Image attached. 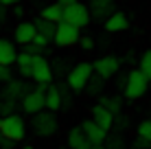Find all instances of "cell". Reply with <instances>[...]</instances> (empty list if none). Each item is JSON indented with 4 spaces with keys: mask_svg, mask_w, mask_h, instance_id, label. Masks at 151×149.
Wrapping results in <instances>:
<instances>
[{
    "mask_svg": "<svg viewBox=\"0 0 151 149\" xmlns=\"http://www.w3.org/2000/svg\"><path fill=\"white\" fill-rule=\"evenodd\" d=\"M90 77H92V64L90 61H81L68 73L66 81H68V88L72 92H81V90H86V83Z\"/></svg>",
    "mask_w": 151,
    "mask_h": 149,
    "instance_id": "cell-6",
    "label": "cell"
},
{
    "mask_svg": "<svg viewBox=\"0 0 151 149\" xmlns=\"http://www.w3.org/2000/svg\"><path fill=\"white\" fill-rule=\"evenodd\" d=\"M33 24H35V31H37L40 35H44L46 40H50V42H53V35H55V24H53V22H46V20L37 18Z\"/></svg>",
    "mask_w": 151,
    "mask_h": 149,
    "instance_id": "cell-22",
    "label": "cell"
},
{
    "mask_svg": "<svg viewBox=\"0 0 151 149\" xmlns=\"http://www.w3.org/2000/svg\"><path fill=\"white\" fill-rule=\"evenodd\" d=\"M81 37V29L72 27L70 22H57L55 24V35H53V42L59 46V48H68V46H75L77 40Z\"/></svg>",
    "mask_w": 151,
    "mask_h": 149,
    "instance_id": "cell-4",
    "label": "cell"
},
{
    "mask_svg": "<svg viewBox=\"0 0 151 149\" xmlns=\"http://www.w3.org/2000/svg\"><path fill=\"white\" fill-rule=\"evenodd\" d=\"M123 90H125V99L127 101H136V99H142L149 90V79L145 77L140 70H132L127 75V79H123Z\"/></svg>",
    "mask_w": 151,
    "mask_h": 149,
    "instance_id": "cell-1",
    "label": "cell"
},
{
    "mask_svg": "<svg viewBox=\"0 0 151 149\" xmlns=\"http://www.w3.org/2000/svg\"><path fill=\"white\" fill-rule=\"evenodd\" d=\"M31 61H33V55L27 53V50H22V53L15 55V61L13 64L18 66V73L24 77V79H31Z\"/></svg>",
    "mask_w": 151,
    "mask_h": 149,
    "instance_id": "cell-20",
    "label": "cell"
},
{
    "mask_svg": "<svg viewBox=\"0 0 151 149\" xmlns=\"http://www.w3.org/2000/svg\"><path fill=\"white\" fill-rule=\"evenodd\" d=\"M27 92V86H24V81H7L2 88V94H0V99H9V101H18L22 99V94Z\"/></svg>",
    "mask_w": 151,
    "mask_h": 149,
    "instance_id": "cell-16",
    "label": "cell"
},
{
    "mask_svg": "<svg viewBox=\"0 0 151 149\" xmlns=\"http://www.w3.org/2000/svg\"><path fill=\"white\" fill-rule=\"evenodd\" d=\"M132 149H151V147H132Z\"/></svg>",
    "mask_w": 151,
    "mask_h": 149,
    "instance_id": "cell-34",
    "label": "cell"
},
{
    "mask_svg": "<svg viewBox=\"0 0 151 149\" xmlns=\"http://www.w3.org/2000/svg\"><path fill=\"white\" fill-rule=\"evenodd\" d=\"M99 103L116 116L118 112H121V107H123V99H121V96H105V94H103V96H99Z\"/></svg>",
    "mask_w": 151,
    "mask_h": 149,
    "instance_id": "cell-21",
    "label": "cell"
},
{
    "mask_svg": "<svg viewBox=\"0 0 151 149\" xmlns=\"http://www.w3.org/2000/svg\"><path fill=\"white\" fill-rule=\"evenodd\" d=\"M22 13H24V9L20 7V4H13V15H18V18H20Z\"/></svg>",
    "mask_w": 151,
    "mask_h": 149,
    "instance_id": "cell-30",
    "label": "cell"
},
{
    "mask_svg": "<svg viewBox=\"0 0 151 149\" xmlns=\"http://www.w3.org/2000/svg\"><path fill=\"white\" fill-rule=\"evenodd\" d=\"M64 92H61L59 86H53V83H48V88H46L44 92V110H48V112H57V110H61L64 107Z\"/></svg>",
    "mask_w": 151,
    "mask_h": 149,
    "instance_id": "cell-10",
    "label": "cell"
},
{
    "mask_svg": "<svg viewBox=\"0 0 151 149\" xmlns=\"http://www.w3.org/2000/svg\"><path fill=\"white\" fill-rule=\"evenodd\" d=\"M4 20H7V7L0 4V24H4Z\"/></svg>",
    "mask_w": 151,
    "mask_h": 149,
    "instance_id": "cell-28",
    "label": "cell"
},
{
    "mask_svg": "<svg viewBox=\"0 0 151 149\" xmlns=\"http://www.w3.org/2000/svg\"><path fill=\"white\" fill-rule=\"evenodd\" d=\"M0 4H4V7H13V4H20V0H0Z\"/></svg>",
    "mask_w": 151,
    "mask_h": 149,
    "instance_id": "cell-29",
    "label": "cell"
},
{
    "mask_svg": "<svg viewBox=\"0 0 151 149\" xmlns=\"http://www.w3.org/2000/svg\"><path fill=\"white\" fill-rule=\"evenodd\" d=\"M90 121H94L101 130H105V132H110L112 127H114V114L110 110H105L101 103H96L94 107H92V119Z\"/></svg>",
    "mask_w": 151,
    "mask_h": 149,
    "instance_id": "cell-12",
    "label": "cell"
},
{
    "mask_svg": "<svg viewBox=\"0 0 151 149\" xmlns=\"http://www.w3.org/2000/svg\"><path fill=\"white\" fill-rule=\"evenodd\" d=\"M103 83H105V79H101L99 75L92 73V77L88 79V83H86V88L90 90L92 94H99V92H101V88H103Z\"/></svg>",
    "mask_w": 151,
    "mask_h": 149,
    "instance_id": "cell-25",
    "label": "cell"
},
{
    "mask_svg": "<svg viewBox=\"0 0 151 149\" xmlns=\"http://www.w3.org/2000/svg\"><path fill=\"white\" fill-rule=\"evenodd\" d=\"M20 149H33V147H29V145H27V147H20Z\"/></svg>",
    "mask_w": 151,
    "mask_h": 149,
    "instance_id": "cell-35",
    "label": "cell"
},
{
    "mask_svg": "<svg viewBox=\"0 0 151 149\" xmlns=\"http://www.w3.org/2000/svg\"><path fill=\"white\" fill-rule=\"evenodd\" d=\"M136 132H138V138H142V140L151 147V119L138 123V130Z\"/></svg>",
    "mask_w": 151,
    "mask_h": 149,
    "instance_id": "cell-23",
    "label": "cell"
},
{
    "mask_svg": "<svg viewBox=\"0 0 151 149\" xmlns=\"http://www.w3.org/2000/svg\"><path fill=\"white\" fill-rule=\"evenodd\" d=\"M90 149H105L103 145H94V147H90Z\"/></svg>",
    "mask_w": 151,
    "mask_h": 149,
    "instance_id": "cell-33",
    "label": "cell"
},
{
    "mask_svg": "<svg viewBox=\"0 0 151 149\" xmlns=\"http://www.w3.org/2000/svg\"><path fill=\"white\" fill-rule=\"evenodd\" d=\"M31 79H35L37 83H50L53 81V66L46 57L42 55H33L31 61Z\"/></svg>",
    "mask_w": 151,
    "mask_h": 149,
    "instance_id": "cell-7",
    "label": "cell"
},
{
    "mask_svg": "<svg viewBox=\"0 0 151 149\" xmlns=\"http://www.w3.org/2000/svg\"><path fill=\"white\" fill-rule=\"evenodd\" d=\"M64 22H70L72 27H77V29H83V27H88L90 24V11H88V4H83V2H72V4H66L64 7Z\"/></svg>",
    "mask_w": 151,
    "mask_h": 149,
    "instance_id": "cell-5",
    "label": "cell"
},
{
    "mask_svg": "<svg viewBox=\"0 0 151 149\" xmlns=\"http://www.w3.org/2000/svg\"><path fill=\"white\" fill-rule=\"evenodd\" d=\"M13 79V73H11V66H0V86H4L7 81Z\"/></svg>",
    "mask_w": 151,
    "mask_h": 149,
    "instance_id": "cell-26",
    "label": "cell"
},
{
    "mask_svg": "<svg viewBox=\"0 0 151 149\" xmlns=\"http://www.w3.org/2000/svg\"><path fill=\"white\" fill-rule=\"evenodd\" d=\"M90 18L94 20H105L107 15L114 11V0H90Z\"/></svg>",
    "mask_w": 151,
    "mask_h": 149,
    "instance_id": "cell-14",
    "label": "cell"
},
{
    "mask_svg": "<svg viewBox=\"0 0 151 149\" xmlns=\"http://www.w3.org/2000/svg\"><path fill=\"white\" fill-rule=\"evenodd\" d=\"M127 27H129V20L123 11H112L105 18V31L107 33H121V31H125Z\"/></svg>",
    "mask_w": 151,
    "mask_h": 149,
    "instance_id": "cell-15",
    "label": "cell"
},
{
    "mask_svg": "<svg viewBox=\"0 0 151 149\" xmlns=\"http://www.w3.org/2000/svg\"><path fill=\"white\" fill-rule=\"evenodd\" d=\"M118 68H121V61L118 57H114V55H105V57H99L94 64H92V73L99 75L101 79H110L118 73Z\"/></svg>",
    "mask_w": 151,
    "mask_h": 149,
    "instance_id": "cell-8",
    "label": "cell"
},
{
    "mask_svg": "<svg viewBox=\"0 0 151 149\" xmlns=\"http://www.w3.org/2000/svg\"><path fill=\"white\" fill-rule=\"evenodd\" d=\"M15 55H18L15 44L11 42V40L0 37V66H11L15 61Z\"/></svg>",
    "mask_w": 151,
    "mask_h": 149,
    "instance_id": "cell-17",
    "label": "cell"
},
{
    "mask_svg": "<svg viewBox=\"0 0 151 149\" xmlns=\"http://www.w3.org/2000/svg\"><path fill=\"white\" fill-rule=\"evenodd\" d=\"M40 18L42 20H46V22H53V24H57V22H61V18H64V7L61 4H46L44 9L40 11Z\"/></svg>",
    "mask_w": 151,
    "mask_h": 149,
    "instance_id": "cell-19",
    "label": "cell"
},
{
    "mask_svg": "<svg viewBox=\"0 0 151 149\" xmlns=\"http://www.w3.org/2000/svg\"><path fill=\"white\" fill-rule=\"evenodd\" d=\"M35 24L33 22H20L18 27H15L13 31V37H15V44H20V46H27L33 42V37H35Z\"/></svg>",
    "mask_w": 151,
    "mask_h": 149,
    "instance_id": "cell-13",
    "label": "cell"
},
{
    "mask_svg": "<svg viewBox=\"0 0 151 149\" xmlns=\"http://www.w3.org/2000/svg\"><path fill=\"white\" fill-rule=\"evenodd\" d=\"M0 134L4 138H9V140L13 143H20L24 136H27V123L20 114H7L0 119Z\"/></svg>",
    "mask_w": 151,
    "mask_h": 149,
    "instance_id": "cell-2",
    "label": "cell"
},
{
    "mask_svg": "<svg viewBox=\"0 0 151 149\" xmlns=\"http://www.w3.org/2000/svg\"><path fill=\"white\" fill-rule=\"evenodd\" d=\"M2 138H4V136H2V134H0V143H2Z\"/></svg>",
    "mask_w": 151,
    "mask_h": 149,
    "instance_id": "cell-36",
    "label": "cell"
},
{
    "mask_svg": "<svg viewBox=\"0 0 151 149\" xmlns=\"http://www.w3.org/2000/svg\"><path fill=\"white\" fill-rule=\"evenodd\" d=\"M66 140H68V147L70 149H90V140L86 138V134L81 132V127H72L68 132V136H66Z\"/></svg>",
    "mask_w": 151,
    "mask_h": 149,
    "instance_id": "cell-18",
    "label": "cell"
},
{
    "mask_svg": "<svg viewBox=\"0 0 151 149\" xmlns=\"http://www.w3.org/2000/svg\"><path fill=\"white\" fill-rule=\"evenodd\" d=\"M138 70L151 81V48L142 53V57H140V68H138Z\"/></svg>",
    "mask_w": 151,
    "mask_h": 149,
    "instance_id": "cell-24",
    "label": "cell"
},
{
    "mask_svg": "<svg viewBox=\"0 0 151 149\" xmlns=\"http://www.w3.org/2000/svg\"><path fill=\"white\" fill-rule=\"evenodd\" d=\"M77 44H81V48L83 50H92V48H94V42H92V40L90 37H79V40H77Z\"/></svg>",
    "mask_w": 151,
    "mask_h": 149,
    "instance_id": "cell-27",
    "label": "cell"
},
{
    "mask_svg": "<svg viewBox=\"0 0 151 149\" xmlns=\"http://www.w3.org/2000/svg\"><path fill=\"white\" fill-rule=\"evenodd\" d=\"M20 101H22V110L27 114H37V112L44 110V92H40L37 88L24 92Z\"/></svg>",
    "mask_w": 151,
    "mask_h": 149,
    "instance_id": "cell-9",
    "label": "cell"
},
{
    "mask_svg": "<svg viewBox=\"0 0 151 149\" xmlns=\"http://www.w3.org/2000/svg\"><path fill=\"white\" fill-rule=\"evenodd\" d=\"M77 2V0H57V4H61V7H66V4H72Z\"/></svg>",
    "mask_w": 151,
    "mask_h": 149,
    "instance_id": "cell-32",
    "label": "cell"
},
{
    "mask_svg": "<svg viewBox=\"0 0 151 149\" xmlns=\"http://www.w3.org/2000/svg\"><path fill=\"white\" fill-rule=\"evenodd\" d=\"M134 147H149V145L142 140V138H138V136H136V145H134Z\"/></svg>",
    "mask_w": 151,
    "mask_h": 149,
    "instance_id": "cell-31",
    "label": "cell"
},
{
    "mask_svg": "<svg viewBox=\"0 0 151 149\" xmlns=\"http://www.w3.org/2000/svg\"><path fill=\"white\" fill-rule=\"evenodd\" d=\"M31 127H33V132L37 134L40 138H48L53 136L57 132V116L55 112H48V110H42L37 114H33V119H31Z\"/></svg>",
    "mask_w": 151,
    "mask_h": 149,
    "instance_id": "cell-3",
    "label": "cell"
},
{
    "mask_svg": "<svg viewBox=\"0 0 151 149\" xmlns=\"http://www.w3.org/2000/svg\"><path fill=\"white\" fill-rule=\"evenodd\" d=\"M81 132L86 134V138L90 140L92 147H94V145H103V143L107 140V132L101 130V127H99L94 121H90V119L81 123Z\"/></svg>",
    "mask_w": 151,
    "mask_h": 149,
    "instance_id": "cell-11",
    "label": "cell"
}]
</instances>
